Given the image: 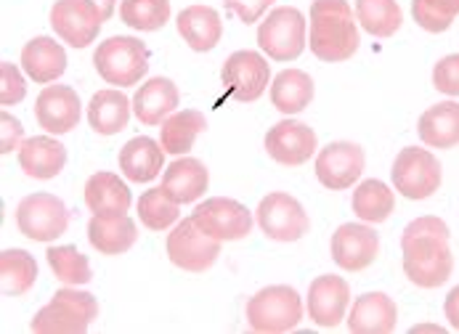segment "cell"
Instances as JSON below:
<instances>
[{
  "label": "cell",
  "instance_id": "3",
  "mask_svg": "<svg viewBox=\"0 0 459 334\" xmlns=\"http://www.w3.org/2000/svg\"><path fill=\"white\" fill-rule=\"evenodd\" d=\"M96 316L99 303L91 292L65 287L46 308L35 313L30 327L35 334H85Z\"/></svg>",
  "mask_w": 459,
  "mask_h": 334
},
{
  "label": "cell",
  "instance_id": "5",
  "mask_svg": "<svg viewBox=\"0 0 459 334\" xmlns=\"http://www.w3.org/2000/svg\"><path fill=\"white\" fill-rule=\"evenodd\" d=\"M93 67L109 85L131 88L149 72V48L138 38L115 35L96 48Z\"/></svg>",
  "mask_w": 459,
  "mask_h": 334
},
{
  "label": "cell",
  "instance_id": "21",
  "mask_svg": "<svg viewBox=\"0 0 459 334\" xmlns=\"http://www.w3.org/2000/svg\"><path fill=\"white\" fill-rule=\"evenodd\" d=\"M398 321L395 303L385 292L361 295L348 316V330L353 334H391Z\"/></svg>",
  "mask_w": 459,
  "mask_h": 334
},
{
  "label": "cell",
  "instance_id": "34",
  "mask_svg": "<svg viewBox=\"0 0 459 334\" xmlns=\"http://www.w3.org/2000/svg\"><path fill=\"white\" fill-rule=\"evenodd\" d=\"M356 19L372 38H394L403 13L395 0H356Z\"/></svg>",
  "mask_w": 459,
  "mask_h": 334
},
{
  "label": "cell",
  "instance_id": "10",
  "mask_svg": "<svg viewBox=\"0 0 459 334\" xmlns=\"http://www.w3.org/2000/svg\"><path fill=\"white\" fill-rule=\"evenodd\" d=\"M255 218L263 234L273 242H298L311 228V220L303 204L284 192H273L263 197Z\"/></svg>",
  "mask_w": 459,
  "mask_h": 334
},
{
  "label": "cell",
  "instance_id": "20",
  "mask_svg": "<svg viewBox=\"0 0 459 334\" xmlns=\"http://www.w3.org/2000/svg\"><path fill=\"white\" fill-rule=\"evenodd\" d=\"M19 165L30 178L51 181L56 178L66 165L65 143H59L54 135H32L24 138L19 146Z\"/></svg>",
  "mask_w": 459,
  "mask_h": 334
},
{
  "label": "cell",
  "instance_id": "27",
  "mask_svg": "<svg viewBox=\"0 0 459 334\" xmlns=\"http://www.w3.org/2000/svg\"><path fill=\"white\" fill-rule=\"evenodd\" d=\"M85 204L93 215H128L133 204L131 189L115 173H96L85 184Z\"/></svg>",
  "mask_w": 459,
  "mask_h": 334
},
{
  "label": "cell",
  "instance_id": "6",
  "mask_svg": "<svg viewBox=\"0 0 459 334\" xmlns=\"http://www.w3.org/2000/svg\"><path fill=\"white\" fill-rule=\"evenodd\" d=\"M395 192L411 201L428 200L441 189V162L422 146H406L398 151L391 167Z\"/></svg>",
  "mask_w": 459,
  "mask_h": 334
},
{
  "label": "cell",
  "instance_id": "12",
  "mask_svg": "<svg viewBox=\"0 0 459 334\" xmlns=\"http://www.w3.org/2000/svg\"><path fill=\"white\" fill-rule=\"evenodd\" d=\"M101 13L91 0H56L51 8L54 32L72 48H88L101 32Z\"/></svg>",
  "mask_w": 459,
  "mask_h": 334
},
{
  "label": "cell",
  "instance_id": "14",
  "mask_svg": "<svg viewBox=\"0 0 459 334\" xmlns=\"http://www.w3.org/2000/svg\"><path fill=\"white\" fill-rule=\"evenodd\" d=\"M364 173V149L351 141H334L316 157V178L332 192L351 189Z\"/></svg>",
  "mask_w": 459,
  "mask_h": 334
},
{
  "label": "cell",
  "instance_id": "7",
  "mask_svg": "<svg viewBox=\"0 0 459 334\" xmlns=\"http://www.w3.org/2000/svg\"><path fill=\"white\" fill-rule=\"evenodd\" d=\"M258 46L276 62L298 59L306 51V16L292 5L273 8L258 27Z\"/></svg>",
  "mask_w": 459,
  "mask_h": 334
},
{
  "label": "cell",
  "instance_id": "42",
  "mask_svg": "<svg viewBox=\"0 0 459 334\" xmlns=\"http://www.w3.org/2000/svg\"><path fill=\"white\" fill-rule=\"evenodd\" d=\"M22 123L16 117H11L8 112L0 115V151L3 154H11L13 149H19L24 141H22Z\"/></svg>",
  "mask_w": 459,
  "mask_h": 334
},
{
  "label": "cell",
  "instance_id": "35",
  "mask_svg": "<svg viewBox=\"0 0 459 334\" xmlns=\"http://www.w3.org/2000/svg\"><path fill=\"white\" fill-rule=\"evenodd\" d=\"M138 218L149 231H165L178 223L181 210H178V201L170 200L165 194V189L160 186V189H149L138 197Z\"/></svg>",
  "mask_w": 459,
  "mask_h": 334
},
{
  "label": "cell",
  "instance_id": "45",
  "mask_svg": "<svg viewBox=\"0 0 459 334\" xmlns=\"http://www.w3.org/2000/svg\"><path fill=\"white\" fill-rule=\"evenodd\" d=\"M91 3L99 8V13H101V19H104V21L115 16V3H117V0H91Z\"/></svg>",
  "mask_w": 459,
  "mask_h": 334
},
{
  "label": "cell",
  "instance_id": "33",
  "mask_svg": "<svg viewBox=\"0 0 459 334\" xmlns=\"http://www.w3.org/2000/svg\"><path fill=\"white\" fill-rule=\"evenodd\" d=\"M395 197L388 184L369 178L353 192V212L364 223H383L394 215Z\"/></svg>",
  "mask_w": 459,
  "mask_h": 334
},
{
  "label": "cell",
  "instance_id": "30",
  "mask_svg": "<svg viewBox=\"0 0 459 334\" xmlns=\"http://www.w3.org/2000/svg\"><path fill=\"white\" fill-rule=\"evenodd\" d=\"M131 120V101L120 90H99L88 104V123L99 135H115L126 131Z\"/></svg>",
  "mask_w": 459,
  "mask_h": 334
},
{
  "label": "cell",
  "instance_id": "41",
  "mask_svg": "<svg viewBox=\"0 0 459 334\" xmlns=\"http://www.w3.org/2000/svg\"><path fill=\"white\" fill-rule=\"evenodd\" d=\"M226 11L237 13L245 24H255L265 13V8L273 5V0H223Z\"/></svg>",
  "mask_w": 459,
  "mask_h": 334
},
{
  "label": "cell",
  "instance_id": "36",
  "mask_svg": "<svg viewBox=\"0 0 459 334\" xmlns=\"http://www.w3.org/2000/svg\"><path fill=\"white\" fill-rule=\"evenodd\" d=\"M120 19L138 32H157L170 19V0H123Z\"/></svg>",
  "mask_w": 459,
  "mask_h": 334
},
{
  "label": "cell",
  "instance_id": "44",
  "mask_svg": "<svg viewBox=\"0 0 459 334\" xmlns=\"http://www.w3.org/2000/svg\"><path fill=\"white\" fill-rule=\"evenodd\" d=\"M428 3L449 19H455L459 13V0H428Z\"/></svg>",
  "mask_w": 459,
  "mask_h": 334
},
{
  "label": "cell",
  "instance_id": "29",
  "mask_svg": "<svg viewBox=\"0 0 459 334\" xmlns=\"http://www.w3.org/2000/svg\"><path fill=\"white\" fill-rule=\"evenodd\" d=\"M314 101V80L303 69H284L271 82V104L281 115H298Z\"/></svg>",
  "mask_w": 459,
  "mask_h": 334
},
{
  "label": "cell",
  "instance_id": "40",
  "mask_svg": "<svg viewBox=\"0 0 459 334\" xmlns=\"http://www.w3.org/2000/svg\"><path fill=\"white\" fill-rule=\"evenodd\" d=\"M411 16H414V21H417L425 32H433V35L446 32V30L452 27V21H455V19L444 16L441 11H436L428 0H411Z\"/></svg>",
  "mask_w": 459,
  "mask_h": 334
},
{
  "label": "cell",
  "instance_id": "2",
  "mask_svg": "<svg viewBox=\"0 0 459 334\" xmlns=\"http://www.w3.org/2000/svg\"><path fill=\"white\" fill-rule=\"evenodd\" d=\"M308 46L322 62H348L359 51V27L345 0H314Z\"/></svg>",
  "mask_w": 459,
  "mask_h": 334
},
{
  "label": "cell",
  "instance_id": "32",
  "mask_svg": "<svg viewBox=\"0 0 459 334\" xmlns=\"http://www.w3.org/2000/svg\"><path fill=\"white\" fill-rule=\"evenodd\" d=\"M38 278V263L24 250H3L0 253V289L5 297H19L32 289Z\"/></svg>",
  "mask_w": 459,
  "mask_h": 334
},
{
  "label": "cell",
  "instance_id": "1",
  "mask_svg": "<svg viewBox=\"0 0 459 334\" xmlns=\"http://www.w3.org/2000/svg\"><path fill=\"white\" fill-rule=\"evenodd\" d=\"M403 273L414 287H444L455 270V255L449 247V226L436 215L414 218L401 236Z\"/></svg>",
  "mask_w": 459,
  "mask_h": 334
},
{
  "label": "cell",
  "instance_id": "23",
  "mask_svg": "<svg viewBox=\"0 0 459 334\" xmlns=\"http://www.w3.org/2000/svg\"><path fill=\"white\" fill-rule=\"evenodd\" d=\"M22 69L27 72V77L32 82L48 85L54 80H59L66 69V51L54 40V38H32L24 48H22Z\"/></svg>",
  "mask_w": 459,
  "mask_h": 334
},
{
  "label": "cell",
  "instance_id": "38",
  "mask_svg": "<svg viewBox=\"0 0 459 334\" xmlns=\"http://www.w3.org/2000/svg\"><path fill=\"white\" fill-rule=\"evenodd\" d=\"M24 96H27V85H24L22 72L11 62H3L0 64V104L13 107V104H22Z\"/></svg>",
  "mask_w": 459,
  "mask_h": 334
},
{
  "label": "cell",
  "instance_id": "26",
  "mask_svg": "<svg viewBox=\"0 0 459 334\" xmlns=\"http://www.w3.org/2000/svg\"><path fill=\"white\" fill-rule=\"evenodd\" d=\"M207 184H210L207 167L195 157H178L176 162L168 165V170L162 176L165 194L178 204L197 201L207 192Z\"/></svg>",
  "mask_w": 459,
  "mask_h": 334
},
{
  "label": "cell",
  "instance_id": "25",
  "mask_svg": "<svg viewBox=\"0 0 459 334\" xmlns=\"http://www.w3.org/2000/svg\"><path fill=\"white\" fill-rule=\"evenodd\" d=\"M138 239L135 220L128 215H93L88 223V242L101 255H123Z\"/></svg>",
  "mask_w": 459,
  "mask_h": 334
},
{
  "label": "cell",
  "instance_id": "19",
  "mask_svg": "<svg viewBox=\"0 0 459 334\" xmlns=\"http://www.w3.org/2000/svg\"><path fill=\"white\" fill-rule=\"evenodd\" d=\"M178 88L168 77L146 80L133 96V115L143 125H160L178 109Z\"/></svg>",
  "mask_w": 459,
  "mask_h": 334
},
{
  "label": "cell",
  "instance_id": "39",
  "mask_svg": "<svg viewBox=\"0 0 459 334\" xmlns=\"http://www.w3.org/2000/svg\"><path fill=\"white\" fill-rule=\"evenodd\" d=\"M433 85L444 96H459V54L444 56L433 69Z\"/></svg>",
  "mask_w": 459,
  "mask_h": 334
},
{
  "label": "cell",
  "instance_id": "15",
  "mask_svg": "<svg viewBox=\"0 0 459 334\" xmlns=\"http://www.w3.org/2000/svg\"><path fill=\"white\" fill-rule=\"evenodd\" d=\"M380 236L367 223H345L332 234V261L342 270H364L377 261Z\"/></svg>",
  "mask_w": 459,
  "mask_h": 334
},
{
  "label": "cell",
  "instance_id": "11",
  "mask_svg": "<svg viewBox=\"0 0 459 334\" xmlns=\"http://www.w3.org/2000/svg\"><path fill=\"white\" fill-rule=\"evenodd\" d=\"M192 218L207 236L218 242H237L253 231L250 210L242 201L226 200V197L204 200L199 207H195Z\"/></svg>",
  "mask_w": 459,
  "mask_h": 334
},
{
  "label": "cell",
  "instance_id": "24",
  "mask_svg": "<svg viewBox=\"0 0 459 334\" xmlns=\"http://www.w3.org/2000/svg\"><path fill=\"white\" fill-rule=\"evenodd\" d=\"M165 165V149L149 135L131 138L120 151V170L133 184H149Z\"/></svg>",
  "mask_w": 459,
  "mask_h": 334
},
{
  "label": "cell",
  "instance_id": "16",
  "mask_svg": "<svg viewBox=\"0 0 459 334\" xmlns=\"http://www.w3.org/2000/svg\"><path fill=\"white\" fill-rule=\"evenodd\" d=\"M265 151L273 162L287 165V167H298L306 165L314 151H316V133L298 120H284L276 123L268 133H265Z\"/></svg>",
  "mask_w": 459,
  "mask_h": 334
},
{
  "label": "cell",
  "instance_id": "4",
  "mask_svg": "<svg viewBox=\"0 0 459 334\" xmlns=\"http://www.w3.org/2000/svg\"><path fill=\"white\" fill-rule=\"evenodd\" d=\"M303 319V300L287 284L265 287L247 300V324L253 332L281 334L295 330Z\"/></svg>",
  "mask_w": 459,
  "mask_h": 334
},
{
  "label": "cell",
  "instance_id": "9",
  "mask_svg": "<svg viewBox=\"0 0 459 334\" xmlns=\"http://www.w3.org/2000/svg\"><path fill=\"white\" fill-rule=\"evenodd\" d=\"M218 255H221V242L207 236L195 223V218H181V223L168 236V258L181 270L202 273L212 268Z\"/></svg>",
  "mask_w": 459,
  "mask_h": 334
},
{
  "label": "cell",
  "instance_id": "13",
  "mask_svg": "<svg viewBox=\"0 0 459 334\" xmlns=\"http://www.w3.org/2000/svg\"><path fill=\"white\" fill-rule=\"evenodd\" d=\"M221 80L229 88L231 98L250 104L265 93V85L271 80V67L258 51H237L226 59V64L221 69Z\"/></svg>",
  "mask_w": 459,
  "mask_h": 334
},
{
  "label": "cell",
  "instance_id": "8",
  "mask_svg": "<svg viewBox=\"0 0 459 334\" xmlns=\"http://www.w3.org/2000/svg\"><path fill=\"white\" fill-rule=\"evenodd\" d=\"M16 226L32 242H54L69 226V210L54 194H30L16 207Z\"/></svg>",
  "mask_w": 459,
  "mask_h": 334
},
{
  "label": "cell",
  "instance_id": "18",
  "mask_svg": "<svg viewBox=\"0 0 459 334\" xmlns=\"http://www.w3.org/2000/svg\"><path fill=\"white\" fill-rule=\"evenodd\" d=\"M35 117L46 133H69L80 123V96L69 85H48L35 101Z\"/></svg>",
  "mask_w": 459,
  "mask_h": 334
},
{
  "label": "cell",
  "instance_id": "28",
  "mask_svg": "<svg viewBox=\"0 0 459 334\" xmlns=\"http://www.w3.org/2000/svg\"><path fill=\"white\" fill-rule=\"evenodd\" d=\"M417 133L422 143L430 149H455L459 146V104L457 101H441L430 107L417 125Z\"/></svg>",
  "mask_w": 459,
  "mask_h": 334
},
{
  "label": "cell",
  "instance_id": "43",
  "mask_svg": "<svg viewBox=\"0 0 459 334\" xmlns=\"http://www.w3.org/2000/svg\"><path fill=\"white\" fill-rule=\"evenodd\" d=\"M444 313L449 319V324L459 332V284L446 295V303H444Z\"/></svg>",
  "mask_w": 459,
  "mask_h": 334
},
{
  "label": "cell",
  "instance_id": "22",
  "mask_svg": "<svg viewBox=\"0 0 459 334\" xmlns=\"http://www.w3.org/2000/svg\"><path fill=\"white\" fill-rule=\"evenodd\" d=\"M176 24H178V35L197 54L212 51L221 43V38H223V21H221L218 11L210 8V5H189V8H184L178 13Z\"/></svg>",
  "mask_w": 459,
  "mask_h": 334
},
{
  "label": "cell",
  "instance_id": "31",
  "mask_svg": "<svg viewBox=\"0 0 459 334\" xmlns=\"http://www.w3.org/2000/svg\"><path fill=\"white\" fill-rule=\"evenodd\" d=\"M207 131V117L197 109H184V112H173L160 131V143L165 149V154H176L184 157L192 151L195 141L199 133Z\"/></svg>",
  "mask_w": 459,
  "mask_h": 334
},
{
  "label": "cell",
  "instance_id": "17",
  "mask_svg": "<svg viewBox=\"0 0 459 334\" xmlns=\"http://www.w3.org/2000/svg\"><path fill=\"white\" fill-rule=\"evenodd\" d=\"M351 303V287L342 276L325 273L308 287V316L319 327H337Z\"/></svg>",
  "mask_w": 459,
  "mask_h": 334
},
{
  "label": "cell",
  "instance_id": "37",
  "mask_svg": "<svg viewBox=\"0 0 459 334\" xmlns=\"http://www.w3.org/2000/svg\"><path fill=\"white\" fill-rule=\"evenodd\" d=\"M48 258V266L54 270V276L59 281H65L69 287H77V284H88L93 278L91 273V263L82 253H77V247L65 244V247H51L46 253Z\"/></svg>",
  "mask_w": 459,
  "mask_h": 334
}]
</instances>
